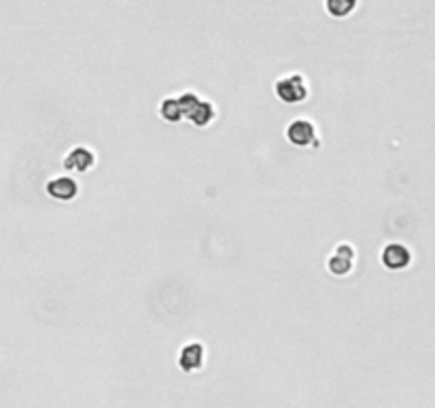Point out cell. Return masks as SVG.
<instances>
[{
    "label": "cell",
    "mask_w": 435,
    "mask_h": 408,
    "mask_svg": "<svg viewBox=\"0 0 435 408\" xmlns=\"http://www.w3.org/2000/svg\"><path fill=\"white\" fill-rule=\"evenodd\" d=\"M200 98L193 96V94H183L181 98H166L159 105V115L164 117L168 124H177V122H181L183 117L189 115V111L193 109V105Z\"/></svg>",
    "instance_id": "6da1fadb"
},
{
    "label": "cell",
    "mask_w": 435,
    "mask_h": 408,
    "mask_svg": "<svg viewBox=\"0 0 435 408\" xmlns=\"http://www.w3.org/2000/svg\"><path fill=\"white\" fill-rule=\"evenodd\" d=\"M277 94L283 102H287V105H297V102H304L308 98V89H306L304 79L300 75L277 81Z\"/></svg>",
    "instance_id": "7a4b0ae2"
},
{
    "label": "cell",
    "mask_w": 435,
    "mask_h": 408,
    "mask_svg": "<svg viewBox=\"0 0 435 408\" xmlns=\"http://www.w3.org/2000/svg\"><path fill=\"white\" fill-rule=\"evenodd\" d=\"M287 138L289 143H293L295 147H318V140H316V128L312 122L308 119H295L289 128H287Z\"/></svg>",
    "instance_id": "3957f363"
},
{
    "label": "cell",
    "mask_w": 435,
    "mask_h": 408,
    "mask_svg": "<svg viewBox=\"0 0 435 408\" xmlns=\"http://www.w3.org/2000/svg\"><path fill=\"white\" fill-rule=\"evenodd\" d=\"M380 260H383V264L389 268V270H404L410 260H412V255L408 251V247L399 245V242H391L383 249V255H380Z\"/></svg>",
    "instance_id": "277c9868"
},
{
    "label": "cell",
    "mask_w": 435,
    "mask_h": 408,
    "mask_svg": "<svg viewBox=\"0 0 435 408\" xmlns=\"http://www.w3.org/2000/svg\"><path fill=\"white\" fill-rule=\"evenodd\" d=\"M353 262H355V249L351 245H340L336 249V253L330 258L327 266H330V272L336 275V277H344L353 270Z\"/></svg>",
    "instance_id": "5b68a950"
},
{
    "label": "cell",
    "mask_w": 435,
    "mask_h": 408,
    "mask_svg": "<svg viewBox=\"0 0 435 408\" xmlns=\"http://www.w3.org/2000/svg\"><path fill=\"white\" fill-rule=\"evenodd\" d=\"M94 162H96V158H94V153L89 149L77 147V149H73L68 156H66L64 168H68L73 173H85L87 168L94 166Z\"/></svg>",
    "instance_id": "8992f818"
},
{
    "label": "cell",
    "mask_w": 435,
    "mask_h": 408,
    "mask_svg": "<svg viewBox=\"0 0 435 408\" xmlns=\"http://www.w3.org/2000/svg\"><path fill=\"white\" fill-rule=\"evenodd\" d=\"M47 194L51 198H56V200H73L77 196V183L68 177H62V179H53L47 183Z\"/></svg>",
    "instance_id": "52a82bcc"
},
{
    "label": "cell",
    "mask_w": 435,
    "mask_h": 408,
    "mask_svg": "<svg viewBox=\"0 0 435 408\" xmlns=\"http://www.w3.org/2000/svg\"><path fill=\"white\" fill-rule=\"evenodd\" d=\"M187 119H191V124H196V126H208L214 119V107L206 100H198L193 109L189 111Z\"/></svg>",
    "instance_id": "ba28073f"
},
{
    "label": "cell",
    "mask_w": 435,
    "mask_h": 408,
    "mask_svg": "<svg viewBox=\"0 0 435 408\" xmlns=\"http://www.w3.org/2000/svg\"><path fill=\"white\" fill-rule=\"evenodd\" d=\"M200 364H202V347H200V344H189V347H185L183 353H181L179 366H181L183 370L191 372V370L200 368Z\"/></svg>",
    "instance_id": "9c48e42d"
},
{
    "label": "cell",
    "mask_w": 435,
    "mask_h": 408,
    "mask_svg": "<svg viewBox=\"0 0 435 408\" xmlns=\"http://www.w3.org/2000/svg\"><path fill=\"white\" fill-rule=\"evenodd\" d=\"M325 5H327L330 15H334V17H346L357 7V0H327Z\"/></svg>",
    "instance_id": "30bf717a"
}]
</instances>
